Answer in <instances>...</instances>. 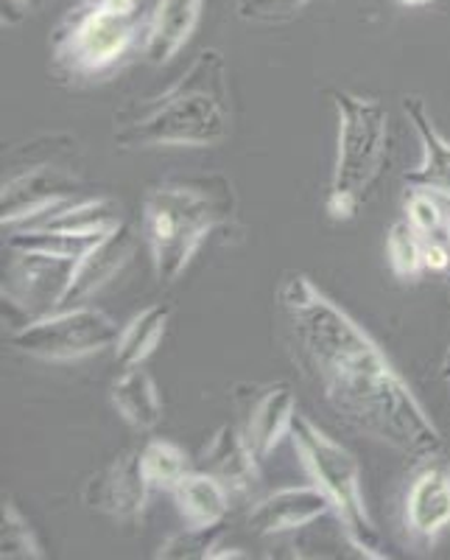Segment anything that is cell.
<instances>
[{
  "mask_svg": "<svg viewBox=\"0 0 450 560\" xmlns=\"http://www.w3.org/2000/svg\"><path fill=\"white\" fill-rule=\"evenodd\" d=\"M238 213V194L224 174L171 177L149 185L140 208V236L152 258L154 278L174 283L191 267L216 230L229 228Z\"/></svg>",
  "mask_w": 450,
  "mask_h": 560,
  "instance_id": "3957f363",
  "label": "cell"
},
{
  "mask_svg": "<svg viewBox=\"0 0 450 560\" xmlns=\"http://www.w3.org/2000/svg\"><path fill=\"white\" fill-rule=\"evenodd\" d=\"M292 443L299 454L305 474L333 504V518L342 529L344 541L367 560H387L381 533L369 516L364 499V479L358 459L347 446L330 438L308 415L297 412L292 427Z\"/></svg>",
  "mask_w": 450,
  "mask_h": 560,
  "instance_id": "5b68a950",
  "label": "cell"
},
{
  "mask_svg": "<svg viewBox=\"0 0 450 560\" xmlns=\"http://www.w3.org/2000/svg\"><path fill=\"white\" fill-rule=\"evenodd\" d=\"M140 465H143V474H146L149 485L154 490H168V493L193 468L191 457L185 454V448H179L177 443L163 438L149 440L146 446L140 448Z\"/></svg>",
  "mask_w": 450,
  "mask_h": 560,
  "instance_id": "44dd1931",
  "label": "cell"
},
{
  "mask_svg": "<svg viewBox=\"0 0 450 560\" xmlns=\"http://www.w3.org/2000/svg\"><path fill=\"white\" fill-rule=\"evenodd\" d=\"M324 516H333V504L317 485H288L252 504L247 527L260 538H277L305 529Z\"/></svg>",
  "mask_w": 450,
  "mask_h": 560,
  "instance_id": "7c38bea8",
  "label": "cell"
},
{
  "mask_svg": "<svg viewBox=\"0 0 450 560\" xmlns=\"http://www.w3.org/2000/svg\"><path fill=\"white\" fill-rule=\"evenodd\" d=\"M102 7L112 9V12H121V14H134L138 12V0H96Z\"/></svg>",
  "mask_w": 450,
  "mask_h": 560,
  "instance_id": "83f0119b",
  "label": "cell"
},
{
  "mask_svg": "<svg viewBox=\"0 0 450 560\" xmlns=\"http://www.w3.org/2000/svg\"><path fill=\"white\" fill-rule=\"evenodd\" d=\"M0 558L3 560H43L45 549L37 529L32 527L12 499H3V522H0Z\"/></svg>",
  "mask_w": 450,
  "mask_h": 560,
  "instance_id": "7402d4cb",
  "label": "cell"
},
{
  "mask_svg": "<svg viewBox=\"0 0 450 560\" xmlns=\"http://www.w3.org/2000/svg\"><path fill=\"white\" fill-rule=\"evenodd\" d=\"M229 129L233 90L227 59L216 48H204L177 82L118 109L112 140L127 152L210 149L224 143Z\"/></svg>",
  "mask_w": 450,
  "mask_h": 560,
  "instance_id": "7a4b0ae2",
  "label": "cell"
},
{
  "mask_svg": "<svg viewBox=\"0 0 450 560\" xmlns=\"http://www.w3.org/2000/svg\"><path fill=\"white\" fill-rule=\"evenodd\" d=\"M403 213H406V222L423 238H445L442 205H439V197L434 191L408 188L406 199H403Z\"/></svg>",
  "mask_w": 450,
  "mask_h": 560,
  "instance_id": "d4e9b609",
  "label": "cell"
},
{
  "mask_svg": "<svg viewBox=\"0 0 450 560\" xmlns=\"http://www.w3.org/2000/svg\"><path fill=\"white\" fill-rule=\"evenodd\" d=\"M450 527V463L442 452L417 459L403 502V529L419 549L434 544Z\"/></svg>",
  "mask_w": 450,
  "mask_h": 560,
  "instance_id": "30bf717a",
  "label": "cell"
},
{
  "mask_svg": "<svg viewBox=\"0 0 450 560\" xmlns=\"http://www.w3.org/2000/svg\"><path fill=\"white\" fill-rule=\"evenodd\" d=\"M308 3L311 0H241L238 18L252 20V23H283L303 12Z\"/></svg>",
  "mask_w": 450,
  "mask_h": 560,
  "instance_id": "484cf974",
  "label": "cell"
},
{
  "mask_svg": "<svg viewBox=\"0 0 450 560\" xmlns=\"http://www.w3.org/2000/svg\"><path fill=\"white\" fill-rule=\"evenodd\" d=\"M439 197V205H442V219H445V238H448L450 244V197H442V194H437Z\"/></svg>",
  "mask_w": 450,
  "mask_h": 560,
  "instance_id": "f1b7e54d",
  "label": "cell"
},
{
  "mask_svg": "<svg viewBox=\"0 0 450 560\" xmlns=\"http://www.w3.org/2000/svg\"><path fill=\"white\" fill-rule=\"evenodd\" d=\"M233 404L241 415L244 438L260 459H267L280 440L292 438L297 395L288 382L238 384L233 389Z\"/></svg>",
  "mask_w": 450,
  "mask_h": 560,
  "instance_id": "8fae6325",
  "label": "cell"
},
{
  "mask_svg": "<svg viewBox=\"0 0 450 560\" xmlns=\"http://www.w3.org/2000/svg\"><path fill=\"white\" fill-rule=\"evenodd\" d=\"M204 0H157L143 37V57L152 65H168L197 32Z\"/></svg>",
  "mask_w": 450,
  "mask_h": 560,
  "instance_id": "2e32d148",
  "label": "cell"
},
{
  "mask_svg": "<svg viewBox=\"0 0 450 560\" xmlns=\"http://www.w3.org/2000/svg\"><path fill=\"white\" fill-rule=\"evenodd\" d=\"M199 471L216 477L233 499H252L260 488V457L244 438L241 427H218L193 459Z\"/></svg>",
  "mask_w": 450,
  "mask_h": 560,
  "instance_id": "4fadbf2b",
  "label": "cell"
},
{
  "mask_svg": "<svg viewBox=\"0 0 450 560\" xmlns=\"http://www.w3.org/2000/svg\"><path fill=\"white\" fill-rule=\"evenodd\" d=\"M398 3L406 9H417V7H428V3H434V0H398Z\"/></svg>",
  "mask_w": 450,
  "mask_h": 560,
  "instance_id": "4dcf8cb0",
  "label": "cell"
},
{
  "mask_svg": "<svg viewBox=\"0 0 450 560\" xmlns=\"http://www.w3.org/2000/svg\"><path fill=\"white\" fill-rule=\"evenodd\" d=\"M277 314L288 357L353 432L394 448L408 459L442 452L439 427L383 348L342 303L324 294L305 272L277 283Z\"/></svg>",
  "mask_w": 450,
  "mask_h": 560,
  "instance_id": "6da1fadb",
  "label": "cell"
},
{
  "mask_svg": "<svg viewBox=\"0 0 450 560\" xmlns=\"http://www.w3.org/2000/svg\"><path fill=\"white\" fill-rule=\"evenodd\" d=\"M448 294H450V272H448ZM442 382L448 384V393H450V342H448V350H445V359H442Z\"/></svg>",
  "mask_w": 450,
  "mask_h": 560,
  "instance_id": "f546056e",
  "label": "cell"
},
{
  "mask_svg": "<svg viewBox=\"0 0 450 560\" xmlns=\"http://www.w3.org/2000/svg\"><path fill=\"white\" fill-rule=\"evenodd\" d=\"M121 325L104 308L68 306L9 334V345L39 362H79L112 348Z\"/></svg>",
  "mask_w": 450,
  "mask_h": 560,
  "instance_id": "ba28073f",
  "label": "cell"
},
{
  "mask_svg": "<svg viewBox=\"0 0 450 560\" xmlns=\"http://www.w3.org/2000/svg\"><path fill=\"white\" fill-rule=\"evenodd\" d=\"M140 34L146 37L138 14L112 12L96 0H84L54 28L48 43L54 77L68 84L107 82L129 62L140 45Z\"/></svg>",
  "mask_w": 450,
  "mask_h": 560,
  "instance_id": "8992f818",
  "label": "cell"
},
{
  "mask_svg": "<svg viewBox=\"0 0 450 560\" xmlns=\"http://www.w3.org/2000/svg\"><path fill=\"white\" fill-rule=\"evenodd\" d=\"M43 0H0V12H3V26H17L32 12H37Z\"/></svg>",
  "mask_w": 450,
  "mask_h": 560,
  "instance_id": "4316f807",
  "label": "cell"
},
{
  "mask_svg": "<svg viewBox=\"0 0 450 560\" xmlns=\"http://www.w3.org/2000/svg\"><path fill=\"white\" fill-rule=\"evenodd\" d=\"M73 140L54 138L34 140L9 158V174L0 185V224L17 230L34 219L51 213L59 205L82 197V172L73 163Z\"/></svg>",
  "mask_w": 450,
  "mask_h": 560,
  "instance_id": "52a82bcc",
  "label": "cell"
},
{
  "mask_svg": "<svg viewBox=\"0 0 450 560\" xmlns=\"http://www.w3.org/2000/svg\"><path fill=\"white\" fill-rule=\"evenodd\" d=\"M171 497L179 516L191 527H218V524H224L229 516V502H233V493L216 477L199 471L197 465L174 485Z\"/></svg>",
  "mask_w": 450,
  "mask_h": 560,
  "instance_id": "d6986e66",
  "label": "cell"
},
{
  "mask_svg": "<svg viewBox=\"0 0 450 560\" xmlns=\"http://www.w3.org/2000/svg\"><path fill=\"white\" fill-rule=\"evenodd\" d=\"M224 524L218 527H191L185 524L179 533H174L171 538H165L159 544V549L154 552V558L163 560H210L213 552L222 544Z\"/></svg>",
  "mask_w": 450,
  "mask_h": 560,
  "instance_id": "cb8c5ba5",
  "label": "cell"
},
{
  "mask_svg": "<svg viewBox=\"0 0 450 560\" xmlns=\"http://www.w3.org/2000/svg\"><path fill=\"white\" fill-rule=\"evenodd\" d=\"M339 115L336 166L324 210L333 222H350L372 194L389 160V113L378 98L353 90H328Z\"/></svg>",
  "mask_w": 450,
  "mask_h": 560,
  "instance_id": "277c9868",
  "label": "cell"
},
{
  "mask_svg": "<svg viewBox=\"0 0 450 560\" xmlns=\"http://www.w3.org/2000/svg\"><path fill=\"white\" fill-rule=\"evenodd\" d=\"M109 401L134 432H152L163 420V395L143 364L123 368L121 376L109 384Z\"/></svg>",
  "mask_w": 450,
  "mask_h": 560,
  "instance_id": "ac0fdd59",
  "label": "cell"
},
{
  "mask_svg": "<svg viewBox=\"0 0 450 560\" xmlns=\"http://www.w3.org/2000/svg\"><path fill=\"white\" fill-rule=\"evenodd\" d=\"M121 224L123 208L112 197H79L59 205L45 217L34 219L26 228L54 230V233H70V236H104Z\"/></svg>",
  "mask_w": 450,
  "mask_h": 560,
  "instance_id": "e0dca14e",
  "label": "cell"
},
{
  "mask_svg": "<svg viewBox=\"0 0 450 560\" xmlns=\"http://www.w3.org/2000/svg\"><path fill=\"white\" fill-rule=\"evenodd\" d=\"M152 493L154 488L140 465V448H129L84 482L82 502L115 524L138 527L146 516Z\"/></svg>",
  "mask_w": 450,
  "mask_h": 560,
  "instance_id": "9c48e42d",
  "label": "cell"
},
{
  "mask_svg": "<svg viewBox=\"0 0 450 560\" xmlns=\"http://www.w3.org/2000/svg\"><path fill=\"white\" fill-rule=\"evenodd\" d=\"M403 113H406L408 124L419 138V147H423L419 166L403 174V183H406V188H425V191L450 197V140L434 127L423 98H403Z\"/></svg>",
  "mask_w": 450,
  "mask_h": 560,
  "instance_id": "9a60e30c",
  "label": "cell"
},
{
  "mask_svg": "<svg viewBox=\"0 0 450 560\" xmlns=\"http://www.w3.org/2000/svg\"><path fill=\"white\" fill-rule=\"evenodd\" d=\"M134 249H138V238L132 236L127 222L98 238L73 267V278H70L62 308L84 306L93 294L102 292L109 280L118 278L132 264Z\"/></svg>",
  "mask_w": 450,
  "mask_h": 560,
  "instance_id": "5bb4252c",
  "label": "cell"
},
{
  "mask_svg": "<svg viewBox=\"0 0 450 560\" xmlns=\"http://www.w3.org/2000/svg\"><path fill=\"white\" fill-rule=\"evenodd\" d=\"M171 319V306L168 303H152L143 312L134 314L127 325H121L118 339L112 345L115 362L121 368H140L154 357V350L159 348Z\"/></svg>",
  "mask_w": 450,
  "mask_h": 560,
  "instance_id": "ffe728a7",
  "label": "cell"
},
{
  "mask_svg": "<svg viewBox=\"0 0 450 560\" xmlns=\"http://www.w3.org/2000/svg\"><path fill=\"white\" fill-rule=\"evenodd\" d=\"M387 258L389 267L400 280H417L419 275L428 272L425 269V238L406 219H400L389 228Z\"/></svg>",
  "mask_w": 450,
  "mask_h": 560,
  "instance_id": "603a6c76",
  "label": "cell"
}]
</instances>
